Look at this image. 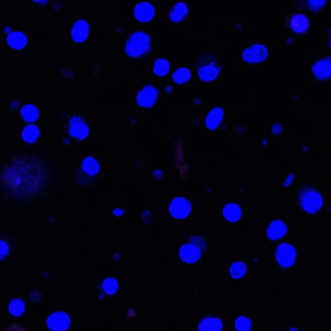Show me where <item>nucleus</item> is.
I'll return each instance as SVG.
<instances>
[{
  "label": "nucleus",
  "mask_w": 331,
  "mask_h": 331,
  "mask_svg": "<svg viewBox=\"0 0 331 331\" xmlns=\"http://www.w3.org/2000/svg\"><path fill=\"white\" fill-rule=\"evenodd\" d=\"M53 179V162L35 154L22 153L5 163L0 173V186L7 200L31 203L49 192Z\"/></svg>",
  "instance_id": "f257e3e1"
},
{
  "label": "nucleus",
  "mask_w": 331,
  "mask_h": 331,
  "mask_svg": "<svg viewBox=\"0 0 331 331\" xmlns=\"http://www.w3.org/2000/svg\"><path fill=\"white\" fill-rule=\"evenodd\" d=\"M61 120L63 145H78L91 138L93 132L91 121L84 114L64 113Z\"/></svg>",
  "instance_id": "f03ea898"
},
{
  "label": "nucleus",
  "mask_w": 331,
  "mask_h": 331,
  "mask_svg": "<svg viewBox=\"0 0 331 331\" xmlns=\"http://www.w3.org/2000/svg\"><path fill=\"white\" fill-rule=\"evenodd\" d=\"M103 171L102 162L95 156L89 155L82 159L74 173V179L79 188L93 187L100 180Z\"/></svg>",
  "instance_id": "7ed1b4c3"
},
{
  "label": "nucleus",
  "mask_w": 331,
  "mask_h": 331,
  "mask_svg": "<svg viewBox=\"0 0 331 331\" xmlns=\"http://www.w3.org/2000/svg\"><path fill=\"white\" fill-rule=\"evenodd\" d=\"M296 203L302 212L315 214L322 210L324 200L322 191L317 185L313 183H304L298 188Z\"/></svg>",
  "instance_id": "20e7f679"
},
{
  "label": "nucleus",
  "mask_w": 331,
  "mask_h": 331,
  "mask_svg": "<svg viewBox=\"0 0 331 331\" xmlns=\"http://www.w3.org/2000/svg\"><path fill=\"white\" fill-rule=\"evenodd\" d=\"M222 70L220 56L213 52H205L196 59L195 71L199 81L204 83L213 82Z\"/></svg>",
  "instance_id": "39448f33"
},
{
  "label": "nucleus",
  "mask_w": 331,
  "mask_h": 331,
  "mask_svg": "<svg viewBox=\"0 0 331 331\" xmlns=\"http://www.w3.org/2000/svg\"><path fill=\"white\" fill-rule=\"evenodd\" d=\"M151 38L144 31L134 32L127 40L124 51L126 55L133 60H143L150 54Z\"/></svg>",
  "instance_id": "423d86ee"
},
{
  "label": "nucleus",
  "mask_w": 331,
  "mask_h": 331,
  "mask_svg": "<svg viewBox=\"0 0 331 331\" xmlns=\"http://www.w3.org/2000/svg\"><path fill=\"white\" fill-rule=\"evenodd\" d=\"M297 259V250L295 246L290 243L283 242L280 244L275 251L276 263L281 268L287 269L295 265Z\"/></svg>",
  "instance_id": "0eeeda50"
},
{
  "label": "nucleus",
  "mask_w": 331,
  "mask_h": 331,
  "mask_svg": "<svg viewBox=\"0 0 331 331\" xmlns=\"http://www.w3.org/2000/svg\"><path fill=\"white\" fill-rule=\"evenodd\" d=\"M201 238H198L196 241L192 239L193 242L184 244L179 250V257L186 263H195L200 260L202 255L203 241H200Z\"/></svg>",
  "instance_id": "6e6552de"
},
{
  "label": "nucleus",
  "mask_w": 331,
  "mask_h": 331,
  "mask_svg": "<svg viewBox=\"0 0 331 331\" xmlns=\"http://www.w3.org/2000/svg\"><path fill=\"white\" fill-rule=\"evenodd\" d=\"M312 73L316 81L323 82L329 81L331 76L330 55H326L314 62Z\"/></svg>",
  "instance_id": "1a4fd4ad"
},
{
  "label": "nucleus",
  "mask_w": 331,
  "mask_h": 331,
  "mask_svg": "<svg viewBox=\"0 0 331 331\" xmlns=\"http://www.w3.org/2000/svg\"><path fill=\"white\" fill-rule=\"evenodd\" d=\"M159 98L158 88L153 85H147L139 90L137 103L143 109H150L155 105Z\"/></svg>",
  "instance_id": "9d476101"
},
{
  "label": "nucleus",
  "mask_w": 331,
  "mask_h": 331,
  "mask_svg": "<svg viewBox=\"0 0 331 331\" xmlns=\"http://www.w3.org/2000/svg\"><path fill=\"white\" fill-rule=\"evenodd\" d=\"M268 51L262 44H255L244 50L242 59L246 63L257 64L262 63L268 59Z\"/></svg>",
  "instance_id": "9b49d317"
},
{
  "label": "nucleus",
  "mask_w": 331,
  "mask_h": 331,
  "mask_svg": "<svg viewBox=\"0 0 331 331\" xmlns=\"http://www.w3.org/2000/svg\"><path fill=\"white\" fill-rule=\"evenodd\" d=\"M190 201L183 197H177L171 201L169 206L171 217L177 220H183L187 218L191 212Z\"/></svg>",
  "instance_id": "f8f14e48"
},
{
  "label": "nucleus",
  "mask_w": 331,
  "mask_h": 331,
  "mask_svg": "<svg viewBox=\"0 0 331 331\" xmlns=\"http://www.w3.org/2000/svg\"><path fill=\"white\" fill-rule=\"evenodd\" d=\"M70 325V317L62 311L52 314L47 320V327L51 330H66Z\"/></svg>",
  "instance_id": "ddd939ff"
},
{
  "label": "nucleus",
  "mask_w": 331,
  "mask_h": 331,
  "mask_svg": "<svg viewBox=\"0 0 331 331\" xmlns=\"http://www.w3.org/2000/svg\"><path fill=\"white\" fill-rule=\"evenodd\" d=\"M225 118V111L219 106L214 107L205 118V128L208 131H216L220 128Z\"/></svg>",
  "instance_id": "4468645a"
},
{
  "label": "nucleus",
  "mask_w": 331,
  "mask_h": 331,
  "mask_svg": "<svg viewBox=\"0 0 331 331\" xmlns=\"http://www.w3.org/2000/svg\"><path fill=\"white\" fill-rule=\"evenodd\" d=\"M133 14L137 21L142 23H146L153 18L155 9L153 5L149 2H141L135 6Z\"/></svg>",
  "instance_id": "2eb2a0df"
},
{
  "label": "nucleus",
  "mask_w": 331,
  "mask_h": 331,
  "mask_svg": "<svg viewBox=\"0 0 331 331\" xmlns=\"http://www.w3.org/2000/svg\"><path fill=\"white\" fill-rule=\"evenodd\" d=\"M287 227L281 220H275L268 225L266 230V236L268 240L275 241L284 238L287 233Z\"/></svg>",
  "instance_id": "dca6fc26"
},
{
  "label": "nucleus",
  "mask_w": 331,
  "mask_h": 331,
  "mask_svg": "<svg viewBox=\"0 0 331 331\" xmlns=\"http://www.w3.org/2000/svg\"><path fill=\"white\" fill-rule=\"evenodd\" d=\"M290 28L295 33L305 34L310 29L309 19L303 14H296L291 18L290 21Z\"/></svg>",
  "instance_id": "f3484780"
},
{
  "label": "nucleus",
  "mask_w": 331,
  "mask_h": 331,
  "mask_svg": "<svg viewBox=\"0 0 331 331\" xmlns=\"http://www.w3.org/2000/svg\"><path fill=\"white\" fill-rule=\"evenodd\" d=\"M89 26L84 20H79L74 24L71 30L72 39L76 43H82L88 38Z\"/></svg>",
  "instance_id": "a211bd4d"
},
{
  "label": "nucleus",
  "mask_w": 331,
  "mask_h": 331,
  "mask_svg": "<svg viewBox=\"0 0 331 331\" xmlns=\"http://www.w3.org/2000/svg\"><path fill=\"white\" fill-rule=\"evenodd\" d=\"M27 43H28V39L23 32L12 31L7 36V44L14 50H22L27 46Z\"/></svg>",
  "instance_id": "6ab92c4d"
},
{
  "label": "nucleus",
  "mask_w": 331,
  "mask_h": 331,
  "mask_svg": "<svg viewBox=\"0 0 331 331\" xmlns=\"http://www.w3.org/2000/svg\"><path fill=\"white\" fill-rule=\"evenodd\" d=\"M41 113L38 108L32 104H27L22 107L21 116L24 123L31 124L38 121Z\"/></svg>",
  "instance_id": "aec40b11"
},
{
  "label": "nucleus",
  "mask_w": 331,
  "mask_h": 331,
  "mask_svg": "<svg viewBox=\"0 0 331 331\" xmlns=\"http://www.w3.org/2000/svg\"><path fill=\"white\" fill-rule=\"evenodd\" d=\"M223 213L226 221L235 223L240 220L242 216V210L238 204L230 203L224 207Z\"/></svg>",
  "instance_id": "412c9836"
},
{
  "label": "nucleus",
  "mask_w": 331,
  "mask_h": 331,
  "mask_svg": "<svg viewBox=\"0 0 331 331\" xmlns=\"http://www.w3.org/2000/svg\"><path fill=\"white\" fill-rule=\"evenodd\" d=\"M41 136V129L34 124H29L22 132V138L27 144H33Z\"/></svg>",
  "instance_id": "4be33fe9"
},
{
  "label": "nucleus",
  "mask_w": 331,
  "mask_h": 331,
  "mask_svg": "<svg viewBox=\"0 0 331 331\" xmlns=\"http://www.w3.org/2000/svg\"><path fill=\"white\" fill-rule=\"evenodd\" d=\"M223 328V323L220 318L208 317L201 320L198 325L199 330H221Z\"/></svg>",
  "instance_id": "5701e85b"
},
{
  "label": "nucleus",
  "mask_w": 331,
  "mask_h": 331,
  "mask_svg": "<svg viewBox=\"0 0 331 331\" xmlns=\"http://www.w3.org/2000/svg\"><path fill=\"white\" fill-rule=\"evenodd\" d=\"M188 13L187 6L183 2L175 5L170 13V20L173 23H179L186 18Z\"/></svg>",
  "instance_id": "b1692460"
},
{
  "label": "nucleus",
  "mask_w": 331,
  "mask_h": 331,
  "mask_svg": "<svg viewBox=\"0 0 331 331\" xmlns=\"http://www.w3.org/2000/svg\"><path fill=\"white\" fill-rule=\"evenodd\" d=\"M191 77V72L188 69L181 68L176 69L172 74V79L176 84L185 85L190 82Z\"/></svg>",
  "instance_id": "393cba45"
},
{
  "label": "nucleus",
  "mask_w": 331,
  "mask_h": 331,
  "mask_svg": "<svg viewBox=\"0 0 331 331\" xmlns=\"http://www.w3.org/2000/svg\"><path fill=\"white\" fill-rule=\"evenodd\" d=\"M170 68V62L166 59H159L154 62L153 70L156 76L163 77L167 75Z\"/></svg>",
  "instance_id": "a878e982"
},
{
  "label": "nucleus",
  "mask_w": 331,
  "mask_h": 331,
  "mask_svg": "<svg viewBox=\"0 0 331 331\" xmlns=\"http://www.w3.org/2000/svg\"><path fill=\"white\" fill-rule=\"evenodd\" d=\"M26 310V304L23 300L14 299L11 301L9 305L10 314L14 317H21Z\"/></svg>",
  "instance_id": "bb28decb"
},
{
  "label": "nucleus",
  "mask_w": 331,
  "mask_h": 331,
  "mask_svg": "<svg viewBox=\"0 0 331 331\" xmlns=\"http://www.w3.org/2000/svg\"><path fill=\"white\" fill-rule=\"evenodd\" d=\"M246 273V265L245 263L235 262L231 265L230 275L231 278L235 279L243 278Z\"/></svg>",
  "instance_id": "cd10ccee"
},
{
  "label": "nucleus",
  "mask_w": 331,
  "mask_h": 331,
  "mask_svg": "<svg viewBox=\"0 0 331 331\" xmlns=\"http://www.w3.org/2000/svg\"><path fill=\"white\" fill-rule=\"evenodd\" d=\"M103 288L107 295H114L119 289L118 281L113 278H106L103 281Z\"/></svg>",
  "instance_id": "c85d7f7f"
},
{
  "label": "nucleus",
  "mask_w": 331,
  "mask_h": 331,
  "mask_svg": "<svg viewBox=\"0 0 331 331\" xmlns=\"http://www.w3.org/2000/svg\"><path fill=\"white\" fill-rule=\"evenodd\" d=\"M326 0H305V7L307 11L312 13H318L323 9Z\"/></svg>",
  "instance_id": "c756f323"
},
{
  "label": "nucleus",
  "mask_w": 331,
  "mask_h": 331,
  "mask_svg": "<svg viewBox=\"0 0 331 331\" xmlns=\"http://www.w3.org/2000/svg\"><path fill=\"white\" fill-rule=\"evenodd\" d=\"M252 323L249 318L241 316L235 321V327L236 330H250Z\"/></svg>",
  "instance_id": "7c9ffc66"
},
{
  "label": "nucleus",
  "mask_w": 331,
  "mask_h": 331,
  "mask_svg": "<svg viewBox=\"0 0 331 331\" xmlns=\"http://www.w3.org/2000/svg\"><path fill=\"white\" fill-rule=\"evenodd\" d=\"M9 254V246L6 241L0 240V261L5 260Z\"/></svg>",
  "instance_id": "2f4dec72"
},
{
  "label": "nucleus",
  "mask_w": 331,
  "mask_h": 331,
  "mask_svg": "<svg viewBox=\"0 0 331 331\" xmlns=\"http://www.w3.org/2000/svg\"><path fill=\"white\" fill-rule=\"evenodd\" d=\"M30 299L32 302H39L42 299V295L38 291H34L30 295Z\"/></svg>",
  "instance_id": "473e14b6"
},
{
  "label": "nucleus",
  "mask_w": 331,
  "mask_h": 331,
  "mask_svg": "<svg viewBox=\"0 0 331 331\" xmlns=\"http://www.w3.org/2000/svg\"><path fill=\"white\" fill-rule=\"evenodd\" d=\"M283 130V127L281 124L276 123L274 124L272 127V131L274 135H280Z\"/></svg>",
  "instance_id": "72a5a7b5"
},
{
  "label": "nucleus",
  "mask_w": 331,
  "mask_h": 331,
  "mask_svg": "<svg viewBox=\"0 0 331 331\" xmlns=\"http://www.w3.org/2000/svg\"><path fill=\"white\" fill-rule=\"evenodd\" d=\"M124 211L121 208H116L113 211V213L115 216H121L123 215Z\"/></svg>",
  "instance_id": "f704fd0d"
},
{
  "label": "nucleus",
  "mask_w": 331,
  "mask_h": 331,
  "mask_svg": "<svg viewBox=\"0 0 331 331\" xmlns=\"http://www.w3.org/2000/svg\"><path fill=\"white\" fill-rule=\"evenodd\" d=\"M31 1L37 4L43 5L46 4L48 0H31Z\"/></svg>",
  "instance_id": "c9c22d12"
},
{
  "label": "nucleus",
  "mask_w": 331,
  "mask_h": 331,
  "mask_svg": "<svg viewBox=\"0 0 331 331\" xmlns=\"http://www.w3.org/2000/svg\"><path fill=\"white\" fill-rule=\"evenodd\" d=\"M173 91V88L170 86H166L165 88V92L166 93H171Z\"/></svg>",
  "instance_id": "e433bc0d"
},
{
  "label": "nucleus",
  "mask_w": 331,
  "mask_h": 331,
  "mask_svg": "<svg viewBox=\"0 0 331 331\" xmlns=\"http://www.w3.org/2000/svg\"><path fill=\"white\" fill-rule=\"evenodd\" d=\"M290 330H298V328H290Z\"/></svg>",
  "instance_id": "4c0bfd02"
}]
</instances>
